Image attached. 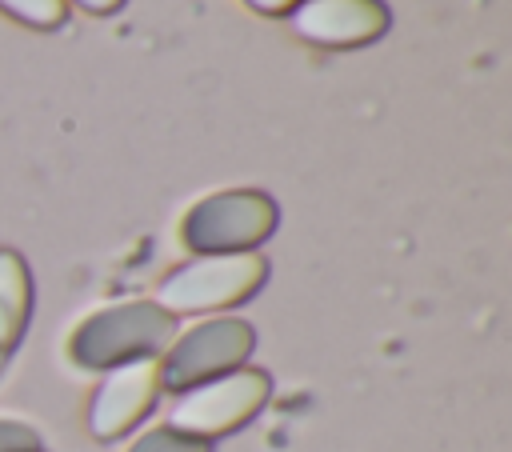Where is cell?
<instances>
[{"label":"cell","mask_w":512,"mask_h":452,"mask_svg":"<svg viewBox=\"0 0 512 452\" xmlns=\"http://www.w3.org/2000/svg\"><path fill=\"white\" fill-rule=\"evenodd\" d=\"M296 36L320 48H356L388 32L384 0H300L288 12Z\"/></svg>","instance_id":"cell-7"},{"label":"cell","mask_w":512,"mask_h":452,"mask_svg":"<svg viewBox=\"0 0 512 452\" xmlns=\"http://www.w3.org/2000/svg\"><path fill=\"white\" fill-rule=\"evenodd\" d=\"M176 336V316L156 300H124L84 316L68 340L72 364L88 372H108L128 360H156Z\"/></svg>","instance_id":"cell-1"},{"label":"cell","mask_w":512,"mask_h":452,"mask_svg":"<svg viewBox=\"0 0 512 452\" xmlns=\"http://www.w3.org/2000/svg\"><path fill=\"white\" fill-rule=\"evenodd\" d=\"M252 12H260V16H288L300 0H244Z\"/></svg>","instance_id":"cell-12"},{"label":"cell","mask_w":512,"mask_h":452,"mask_svg":"<svg viewBox=\"0 0 512 452\" xmlns=\"http://www.w3.org/2000/svg\"><path fill=\"white\" fill-rule=\"evenodd\" d=\"M272 396V376L260 368H232L196 388H184L172 404V428L196 440H216L244 428Z\"/></svg>","instance_id":"cell-4"},{"label":"cell","mask_w":512,"mask_h":452,"mask_svg":"<svg viewBox=\"0 0 512 452\" xmlns=\"http://www.w3.org/2000/svg\"><path fill=\"white\" fill-rule=\"evenodd\" d=\"M268 280V260L260 252H216V256H192L176 272L160 280L156 304L168 316H192V312H224L232 304H244L256 296Z\"/></svg>","instance_id":"cell-2"},{"label":"cell","mask_w":512,"mask_h":452,"mask_svg":"<svg viewBox=\"0 0 512 452\" xmlns=\"http://www.w3.org/2000/svg\"><path fill=\"white\" fill-rule=\"evenodd\" d=\"M28 316H32V272L20 252L0 248V376L8 372V360L24 340Z\"/></svg>","instance_id":"cell-8"},{"label":"cell","mask_w":512,"mask_h":452,"mask_svg":"<svg viewBox=\"0 0 512 452\" xmlns=\"http://www.w3.org/2000/svg\"><path fill=\"white\" fill-rule=\"evenodd\" d=\"M160 388V360H128L120 368H108L104 384L88 404V432L96 440H120L152 412Z\"/></svg>","instance_id":"cell-6"},{"label":"cell","mask_w":512,"mask_h":452,"mask_svg":"<svg viewBox=\"0 0 512 452\" xmlns=\"http://www.w3.org/2000/svg\"><path fill=\"white\" fill-rule=\"evenodd\" d=\"M0 8L12 20H20L28 28H40V32L60 28L64 16H68V0H0Z\"/></svg>","instance_id":"cell-9"},{"label":"cell","mask_w":512,"mask_h":452,"mask_svg":"<svg viewBox=\"0 0 512 452\" xmlns=\"http://www.w3.org/2000/svg\"><path fill=\"white\" fill-rule=\"evenodd\" d=\"M128 452H212V444L208 440H196V436H184L172 424H160V428L144 432Z\"/></svg>","instance_id":"cell-10"},{"label":"cell","mask_w":512,"mask_h":452,"mask_svg":"<svg viewBox=\"0 0 512 452\" xmlns=\"http://www.w3.org/2000/svg\"><path fill=\"white\" fill-rule=\"evenodd\" d=\"M256 348V328L240 316H212L192 324L184 336H176L164 352L160 364V380L172 392L196 388L212 376H224L232 368H244V360Z\"/></svg>","instance_id":"cell-5"},{"label":"cell","mask_w":512,"mask_h":452,"mask_svg":"<svg viewBox=\"0 0 512 452\" xmlns=\"http://www.w3.org/2000/svg\"><path fill=\"white\" fill-rule=\"evenodd\" d=\"M72 4H80L84 12H92V16H112L124 0H72Z\"/></svg>","instance_id":"cell-13"},{"label":"cell","mask_w":512,"mask_h":452,"mask_svg":"<svg viewBox=\"0 0 512 452\" xmlns=\"http://www.w3.org/2000/svg\"><path fill=\"white\" fill-rule=\"evenodd\" d=\"M280 224V208L260 188H228L196 200L184 212L180 240L196 256L216 252H256Z\"/></svg>","instance_id":"cell-3"},{"label":"cell","mask_w":512,"mask_h":452,"mask_svg":"<svg viewBox=\"0 0 512 452\" xmlns=\"http://www.w3.org/2000/svg\"><path fill=\"white\" fill-rule=\"evenodd\" d=\"M0 452H40V432L24 420L0 416Z\"/></svg>","instance_id":"cell-11"}]
</instances>
